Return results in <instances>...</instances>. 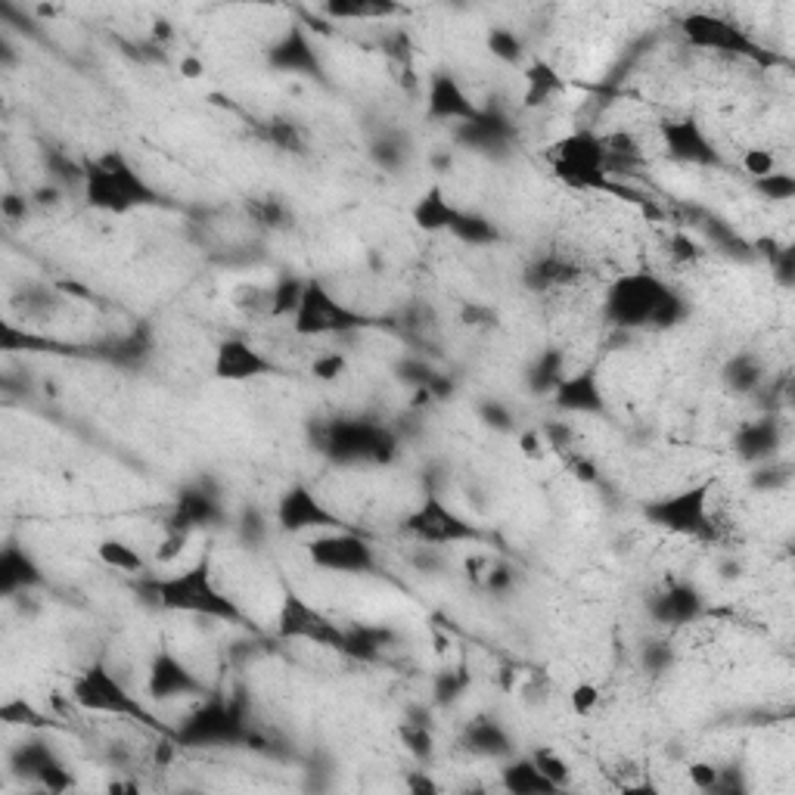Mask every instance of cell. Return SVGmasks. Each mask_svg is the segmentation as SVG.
<instances>
[{"label":"cell","instance_id":"obj_4","mask_svg":"<svg viewBox=\"0 0 795 795\" xmlns=\"http://www.w3.org/2000/svg\"><path fill=\"white\" fill-rule=\"evenodd\" d=\"M360 327V317L339 305L336 298L327 296L317 283H308L302 289L296 308V329L305 336H320V333H339V329Z\"/></svg>","mask_w":795,"mask_h":795},{"label":"cell","instance_id":"obj_20","mask_svg":"<svg viewBox=\"0 0 795 795\" xmlns=\"http://www.w3.org/2000/svg\"><path fill=\"white\" fill-rule=\"evenodd\" d=\"M312 370H314V376H317V379H336V376H339L345 370V360L339 358V355H327V358L314 360Z\"/></svg>","mask_w":795,"mask_h":795},{"label":"cell","instance_id":"obj_6","mask_svg":"<svg viewBox=\"0 0 795 795\" xmlns=\"http://www.w3.org/2000/svg\"><path fill=\"white\" fill-rule=\"evenodd\" d=\"M407 529L420 534V538H429V541H472V538H479V531L467 526L463 519H457L438 498L426 500L420 510L407 519Z\"/></svg>","mask_w":795,"mask_h":795},{"label":"cell","instance_id":"obj_2","mask_svg":"<svg viewBox=\"0 0 795 795\" xmlns=\"http://www.w3.org/2000/svg\"><path fill=\"white\" fill-rule=\"evenodd\" d=\"M671 308V296L650 277H628L609 296V317L619 327H643Z\"/></svg>","mask_w":795,"mask_h":795},{"label":"cell","instance_id":"obj_9","mask_svg":"<svg viewBox=\"0 0 795 795\" xmlns=\"http://www.w3.org/2000/svg\"><path fill=\"white\" fill-rule=\"evenodd\" d=\"M705 495H709V485H700L686 495L671 498L669 503L659 507V522H665L674 531H700L705 526Z\"/></svg>","mask_w":795,"mask_h":795},{"label":"cell","instance_id":"obj_10","mask_svg":"<svg viewBox=\"0 0 795 795\" xmlns=\"http://www.w3.org/2000/svg\"><path fill=\"white\" fill-rule=\"evenodd\" d=\"M150 693L156 700H169V696H184V693H193L200 690V681L190 674L172 653H159L156 662H153V671H150Z\"/></svg>","mask_w":795,"mask_h":795},{"label":"cell","instance_id":"obj_16","mask_svg":"<svg viewBox=\"0 0 795 795\" xmlns=\"http://www.w3.org/2000/svg\"><path fill=\"white\" fill-rule=\"evenodd\" d=\"M534 767H538V771H541V774H544V777L550 779L553 786H562V783L569 779V764L562 762V758L557 755V752H553V748H544V752H538V755H534Z\"/></svg>","mask_w":795,"mask_h":795},{"label":"cell","instance_id":"obj_13","mask_svg":"<svg viewBox=\"0 0 795 795\" xmlns=\"http://www.w3.org/2000/svg\"><path fill=\"white\" fill-rule=\"evenodd\" d=\"M507 786L513 793H538V789H557L534 764H516L507 771Z\"/></svg>","mask_w":795,"mask_h":795},{"label":"cell","instance_id":"obj_11","mask_svg":"<svg viewBox=\"0 0 795 795\" xmlns=\"http://www.w3.org/2000/svg\"><path fill=\"white\" fill-rule=\"evenodd\" d=\"M215 370H218V376H224V379H249V376L267 374L271 364H267L252 345L224 343L218 348V364H215Z\"/></svg>","mask_w":795,"mask_h":795},{"label":"cell","instance_id":"obj_21","mask_svg":"<svg viewBox=\"0 0 795 795\" xmlns=\"http://www.w3.org/2000/svg\"><path fill=\"white\" fill-rule=\"evenodd\" d=\"M181 72H184L187 79H200V75H203V63H200V60H187V63L181 65Z\"/></svg>","mask_w":795,"mask_h":795},{"label":"cell","instance_id":"obj_7","mask_svg":"<svg viewBox=\"0 0 795 795\" xmlns=\"http://www.w3.org/2000/svg\"><path fill=\"white\" fill-rule=\"evenodd\" d=\"M308 550H312V560L317 565H327V569L360 572V569L374 565V553L367 550V544L358 538H348V534H333L324 541H314Z\"/></svg>","mask_w":795,"mask_h":795},{"label":"cell","instance_id":"obj_18","mask_svg":"<svg viewBox=\"0 0 795 795\" xmlns=\"http://www.w3.org/2000/svg\"><path fill=\"white\" fill-rule=\"evenodd\" d=\"M746 169L748 174H755V177H771V174H774V156L764 153V150H752L746 156Z\"/></svg>","mask_w":795,"mask_h":795},{"label":"cell","instance_id":"obj_12","mask_svg":"<svg viewBox=\"0 0 795 795\" xmlns=\"http://www.w3.org/2000/svg\"><path fill=\"white\" fill-rule=\"evenodd\" d=\"M417 218H420L422 227H429V231H436V227H457V221L460 215L453 212L448 200L441 196V190H429L426 196L420 200L417 205Z\"/></svg>","mask_w":795,"mask_h":795},{"label":"cell","instance_id":"obj_15","mask_svg":"<svg viewBox=\"0 0 795 795\" xmlns=\"http://www.w3.org/2000/svg\"><path fill=\"white\" fill-rule=\"evenodd\" d=\"M100 560L112 565V569H122V572H137V569H143L141 553H134V547L122 544V541H103V544H100Z\"/></svg>","mask_w":795,"mask_h":795},{"label":"cell","instance_id":"obj_5","mask_svg":"<svg viewBox=\"0 0 795 795\" xmlns=\"http://www.w3.org/2000/svg\"><path fill=\"white\" fill-rule=\"evenodd\" d=\"M79 700L91 709L100 712H115V715H131L143 717V709L137 702L128 696L125 690L119 686V681L112 677L110 671L103 665H94L84 677L79 681Z\"/></svg>","mask_w":795,"mask_h":795},{"label":"cell","instance_id":"obj_17","mask_svg":"<svg viewBox=\"0 0 795 795\" xmlns=\"http://www.w3.org/2000/svg\"><path fill=\"white\" fill-rule=\"evenodd\" d=\"M569 705L575 715H591L593 709L600 705V686L597 684H578L572 693H569Z\"/></svg>","mask_w":795,"mask_h":795},{"label":"cell","instance_id":"obj_3","mask_svg":"<svg viewBox=\"0 0 795 795\" xmlns=\"http://www.w3.org/2000/svg\"><path fill=\"white\" fill-rule=\"evenodd\" d=\"M88 193L96 205L112 208V212H125L131 205L153 203V190L143 184L134 172H128L125 162L106 159L88 174Z\"/></svg>","mask_w":795,"mask_h":795},{"label":"cell","instance_id":"obj_1","mask_svg":"<svg viewBox=\"0 0 795 795\" xmlns=\"http://www.w3.org/2000/svg\"><path fill=\"white\" fill-rule=\"evenodd\" d=\"M159 597H162V603L169 609L215 615V619H224V622H243V612H239V609L215 588V581L208 578L205 562L203 565H196V569H190V572H184V575L169 578V581L159 588Z\"/></svg>","mask_w":795,"mask_h":795},{"label":"cell","instance_id":"obj_19","mask_svg":"<svg viewBox=\"0 0 795 795\" xmlns=\"http://www.w3.org/2000/svg\"><path fill=\"white\" fill-rule=\"evenodd\" d=\"M717 777H721V771H715L712 764L705 762L690 764V779H693L700 789H712V786H717Z\"/></svg>","mask_w":795,"mask_h":795},{"label":"cell","instance_id":"obj_8","mask_svg":"<svg viewBox=\"0 0 795 795\" xmlns=\"http://www.w3.org/2000/svg\"><path fill=\"white\" fill-rule=\"evenodd\" d=\"M281 522L283 529L298 531L312 529V526H339V519L329 513L320 500L308 495L305 488H293L286 498L281 500Z\"/></svg>","mask_w":795,"mask_h":795},{"label":"cell","instance_id":"obj_14","mask_svg":"<svg viewBox=\"0 0 795 795\" xmlns=\"http://www.w3.org/2000/svg\"><path fill=\"white\" fill-rule=\"evenodd\" d=\"M432 106L448 115H472V106L467 103V96L460 94V88L451 79H438L436 91H432Z\"/></svg>","mask_w":795,"mask_h":795}]
</instances>
